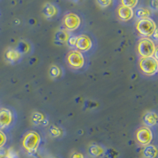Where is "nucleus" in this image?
Instances as JSON below:
<instances>
[{
    "instance_id": "nucleus-2",
    "label": "nucleus",
    "mask_w": 158,
    "mask_h": 158,
    "mask_svg": "<svg viewBox=\"0 0 158 158\" xmlns=\"http://www.w3.org/2000/svg\"><path fill=\"white\" fill-rule=\"evenodd\" d=\"M136 28L138 32L145 37L153 36V32L156 29V24L150 18L139 20L137 23Z\"/></svg>"
},
{
    "instance_id": "nucleus-27",
    "label": "nucleus",
    "mask_w": 158,
    "mask_h": 158,
    "mask_svg": "<svg viewBox=\"0 0 158 158\" xmlns=\"http://www.w3.org/2000/svg\"><path fill=\"white\" fill-rule=\"evenodd\" d=\"M71 158H85L84 155L81 153H74V154L71 156Z\"/></svg>"
},
{
    "instance_id": "nucleus-7",
    "label": "nucleus",
    "mask_w": 158,
    "mask_h": 158,
    "mask_svg": "<svg viewBox=\"0 0 158 158\" xmlns=\"http://www.w3.org/2000/svg\"><path fill=\"white\" fill-rule=\"evenodd\" d=\"M136 138L142 146H148L153 139V134L148 127H142L137 132Z\"/></svg>"
},
{
    "instance_id": "nucleus-18",
    "label": "nucleus",
    "mask_w": 158,
    "mask_h": 158,
    "mask_svg": "<svg viewBox=\"0 0 158 158\" xmlns=\"http://www.w3.org/2000/svg\"><path fill=\"white\" fill-rule=\"evenodd\" d=\"M138 1L136 0H123L121 2V4L122 6H127V7L129 8H132L136 6V5L138 4Z\"/></svg>"
},
{
    "instance_id": "nucleus-9",
    "label": "nucleus",
    "mask_w": 158,
    "mask_h": 158,
    "mask_svg": "<svg viewBox=\"0 0 158 158\" xmlns=\"http://www.w3.org/2000/svg\"><path fill=\"white\" fill-rule=\"evenodd\" d=\"M92 44H92L90 38L89 36L82 35V36H77V40L75 46L79 50L85 52V51H88L91 48Z\"/></svg>"
},
{
    "instance_id": "nucleus-20",
    "label": "nucleus",
    "mask_w": 158,
    "mask_h": 158,
    "mask_svg": "<svg viewBox=\"0 0 158 158\" xmlns=\"http://www.w3.org/2000/svg\"><path fill=\"white\" fill-rule=\"evenodd\" d=\"M50 131L53 136H59V135L61 134V131H60V130L55 126H52V127L50 128Z\"/></svg>"
},
{
    "instance_id": "nucleus-3",
    "label": "nucleus",
    "mask_w": 158,
    "mask_h": 158,
    "mask_svg": "<svg viewBox=\"0 0 158 158\" xmlns=\"http://www.w3.org/2000/svg\"><path fill=\"white\" fill-rule=\"evenodd\" d=\"M40 138L36 132L32 131L25 135L23 141V146L29 154H32L36 152L39 146Z\"/></svg>"
},
{
    "instance_id": "nucleus-1",
    "label": "nucleus",
    "mask_w": 158,
    "mask_h": 158,
    "mask_svg": "<svg viewBox=\"0 0 158 158\" xmlns=\"http://www.w3.org/2000/svg\"><path fill=\"white\" fill-rule=\"evenodd\" d=\"M138 52L142 58L152 57L156 52V47L152 40L142 38L138 42Z\"/></svg>"
},
{
    "instance_id": "nucleus-17",
    "label": "nucleus",
    "mask_w": 158,
    "mask_h": 158,
    "mask_svg": "<svg viewBox=\"0 0 158 158\" xmlns=\"http://www.w3.org/2000/svg\"><path fill=\"white\" fill-rule=\"evenodd\" d=\"M69 34L68 32H66L64 30H61V31H59L57 32V33L56 34V39L59 41H61V42H65V41H67L69 39Z\"/></svg>"
},
{
    "instance_id": "nucleus-5",
    "label": "nucleus",
    "mask_w": 158,
    "mask_h": 158,
    "mask_svg": "<svg viewBox=\"0 0 158 158\" xmlns=\"http://www.w3.org/2000/svg\"><path fill=\"white\" fill-rule=\"evenodd\" d=\"M67 61L70 67L73 68L79 69L82 67L84 65V56L78 51H72L67 56Z\"/></svg>"
},
{
    "instance_id": "nucleus-21",
    "label": "nucleus",
    "mask_w": 158,
    "mask_h": 158,
    "mask_svg": "<svg viewBox=\"0 0 158 158\" xmlns=\"http://www.w3.org/2000/svg\"><path fill=\"white\" fill-rule=\"evenodd\" d=\"M6 142V137L5 134L0 131V147H3Z\"/></svg>"
},
{
    "instance_id": "nucleus-29",
    "label": "nucleus",
    "mask_w": 158,
    "mask_h": 158,
    "mask_svg": "<svg viewBox=\"0 0 158 158\" xmlns=\"http://www.w3.org/2000/svg\"><path fill=\"white\" fill-rule=\"evenodd\" d=\"M51 158H59V157H56V156H52V157H51Z\"/></svg>"
},
{
    "instance_id": "nucleus-19",
    "label": "nucleus",
    "mask_w": 158,
    "mask_h": 158,
    "mask_svg": "<svg viewBox=\"0 0 158 158\" xmlns=\"http://www.w3.org/2000/svg\"><path fill=\"white\" fill-rule=\"evenodd\" d=\"M4 158H20V156L14 149H10L7 150V154Z\"/></svg>"
},
{
    "instance_id": "nucleus-16",
    "label": "nucleus",
    "mask_w": 158,
    "mask_h": 158,
    "mask_svg": "<svg viewBox=\"0 0 158 158\" xmlns=\"http://www.w3.org/2000/svg\"><path fill=\"white\" fill-rule=\"evenodd\" d=\"M136 17L139 19H145V18H149V17L150 16L151 13L150 11L148 10L146 8H143V7H140V8H138L136 10Z\"/></svg>"
},
{
    "instance_id": "nucleus-28",
    "label": "nucleus",
    "mask_w": 158,
    "mask_h": 158,
    "mask_svg": "<svg viewBox=\"0 0 158 158\" xmlns=\"http://www.w3.org/2000/svg\"><path fill=\"white\" fill-rule=\"evenodd\" d=\"M153 37L155 38V39H157V29H156V30L154 31V32H153Z\"/></svg>"
},
{
    "instance_id": "nucleus-14",
    "label": "nucleus",
    "mask_w": 158,
    "mask_h": 158,
    "mask_svg": "<svg viewBox=\"0 0 158 158\" xmlns=\"http://www.w3.org/2000/svg\"><path fill=\"white\" fill-rule=\"evenodd\" d=\"M45 16L47 18H52L53 16L56 15L57 13V9L53 4L47 3L44 6V9Z\"/></svg>"
},
{
    "instance_id": "nucleus-24",
    "label": "nucleus",
    "mask_w": 158,
    "mask_h": 158,
    "mask_svg": "<svg viewBox=\"0 0 158 158\" xmlns=\"http://www.w3.org/2000/svg\"><path fill=\"white\" fill-rule=\"evenodd\" d=\"M51 74H52V76H54V77H56L59 74V70L58 67H53L52 68V70H51Z\"/></svg>"
},
{
    "instance_id": "nucleus-10",
    "label": "nucleus",
    "mask_w": 158,
    "mask_h": 158,
    "mask_svg": "<svg viewBox=\"0 0 158 158\" xmlns=\"http://www.w3.org/2000/svg\"><path fill=\"white\" fill-rule=\"evenodd\" d=\"M118 17L123 21H129L133 17L134 12L133 10L131 9V8L127 7V6H121L118 10Z\"/></svg>"
},
{
    "instance_id": "nucleus-22",
    "label": "nucleus",
    "mask_w": 158,
    "mask_h": 158,
    "mask_svg": "<svg viewBox=\"0 0 158 158\" xmlns=\"http://www.w3.org/2000/svg\"><path fill=\"white\" fill-rule=\"evenodd\" d=\"M77 40V36H70L68 39V43L71 46H75Z\"/></svg>"
},
{
    "instance_id": "nucleus-4",
    "label": "nucleus",
    "mask_w": 158,
    "mask_h": 158,
    "mask_svg": "<svg viewBox=\"0 0 158 158\" xmlns=\"http://www.w3.org/2000/svg\"><path fill=\"white\" fill-rule=\"evenodd\" d=\"M139 66L144 74L151 76L154 75L157 72L158 63L157 59H155L153 56L148 58H142L139 63Z\"/></svg>"
},
{
    "instance_id": "nucleus-26",
    "label": "nucleus",
    "mask_w": 158,
    "mask_h": 158,
    "mask_svg": "<svg viewBox=\"0 0 158 158\" xmlns=\"http://www.w3.org/2000/svg\"><path fill=\"white\" fill-rule=\"evenodd\" d=\"M150 7L152 8V9L155 10H157V5H158V2L156 1V0H154V1H152V2H150Z\"/></svg>"
},
{
    "instance_id": "nucleus-8",
    "label": "nucleus",
    "mask_w": 158,
    "mask_h": 158,
    "mask_svg": "<svg viewBox=\"0 0 158 158\" xmlns=\"http://www.w3.org/2000/svg\"><path fill=\"white\" fill-rule=\"evenodd\" d=\"M12 122V113L9 109H0V128L7 127Z\"/></svg>"
},
{
    "instance_id": "nucleus-6",
    "label": "nucleus",
    "mask_w": 158,
    "mask_h": 158,
    "mask_svg": "<svg viewBox=\"0 0 158 158\" xmlns=\"http://www.w3.org/2000/svg\"><path fill=\"white\" fill-rule=\"evenodd\" d=\"M63 24H64L65 27L68 30H75L81 24V19L75 14L70 13V14L65 15L64 18H63Z\"/></svg>"
},
{
    "instance_id": "nucleus-12",
    "label": "nucleus",
    "mask_w": 158,
    "mask_h": 158,
    "mask_svg": "<svg viewBox=\"0 0 158 158\" xmlns=\"http://www.w3.org/2000/svg\"><path fill=\"white\" fill-rule=\"evenodd\" d=\"M89 154L93 157L95 158L101 157L104 153V149L101 146H98V145H93V146H91L89 147Z\"/></svg>"
},
{
    "instance_id": "nucleus-13",
    "label": "nucleus",
    "mask_w": 158,
    "mask_h": 158,
    "mask_svg": "<svg viewBox=\"0 0 158 158\" xmlns=\"http://www.w3.org/2000/svg\"><path fill=\"white\" fill-rule=\"evenodd\" d=\"M143 154L147 158H156L157 156V149L154 146H147L144 149Z\"/></svg>"
},
{
    "instance_id": "nucleus-15",
    "label": "nucleus",
    "mask_w": 158,
    "mask_h": 158,
    "mask_svg": "<svg viewBox=\"0 0 158 158\" xmlns=\"http://www.w3.org/2000/svg\"><path fill=\"white\" fill-rule=\"evenodd\" d=\"M6 59L10 62H15L16 60H18V59L21 56V54L20 52H18V51L15 50V49H10L6 52Z\"/></svg>"
},
{
    "instance_id": "nucleus-25",
    "label": "nucleus",
    "mask_w": 158,
    "mask_h": 158,
    "mask_svg": "<svg viewBox=\"0 0 158 158\" xmlns=\"http://www.w3.org/2000/svg\"><path fill=\"white\" fill-rule=\"evenodd\" d=\"M7 154V150L4 147H0V158H4Z\"/></svg>"
},
{
    "instance_id": "nucleus-23",
    "label": "nucleus",
    "mask_w": 158,
    "mask_h": 158,
    "mask_svg": "<svg viewBox=\"0 0 158 158\" xmlns=\"http://www.w3.org/2000/svg\"><path fill=\"white\" fill-rule=\"evenodd\" d=\"M97 3L100 4V6H101L102 7H106V6H108L111 3V1H110V0H108V1H97Z\"/></svg>"
},
{
    "instance_id": "nucleus-11",
    "label": "nucleus",
    "mask_w": 158,
    "mask_h": 158,
    "mask_svg": "<svg viewBox=\"0 0 158 158\" xmlns=\"http://www.w3.org/2000/svg\"><path fill=\"white\" fill-rule=\"evenodd\" d=\"M144 123L149 127L155 126L157 123V115H156V112L150 111V112L146 113L144 117Z\"/></svg>"
}]
</instances>
